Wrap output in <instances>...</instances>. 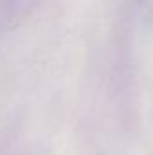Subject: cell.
Here are the masks:
<instances>
[]
</instances>
